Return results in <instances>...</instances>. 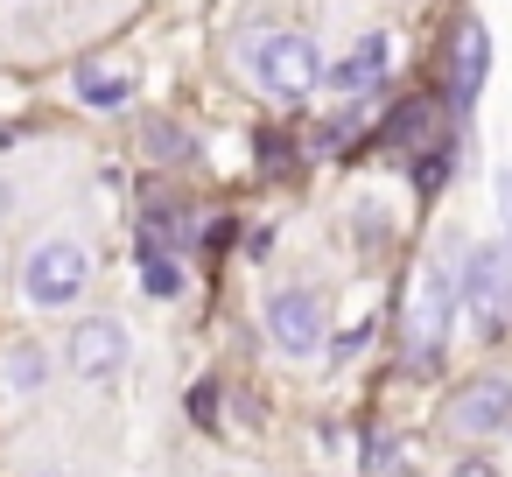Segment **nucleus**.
<instances>
[{
	"instance_id": "nucleus-1",
	"label": "nucleus",
	"mask_w": 512,
	"mask_h": 477,
	"mask_svg": "<svg viewBox=\"0 0 512 477\" xmlns=\"http://www.w3.org/2000/svg\"><path fill=\"white\" fill-rule=\"evenodd\" d=\"M456 316H470L477 337L512 330V239H470L456 274Z\"/></svg>"
},
{
	"instance_id": "nucleus-2",
	"label": "nucleus",
	"mask_w": 512,
	"mask_h": 477,
	"mask_svg": "<svg viewBox=\"0 0 512 477\" xmlns=\"http://www.w3.org/2000/svg\"><path fill=\"white\" fill-rule=\"evenodd\" d=\"M92 288V246L78 232H43L29 253H22V302L29 309H78Z\"/></svg>"
},
{
	"instance_id": "nucleus-3",
	"label": "nucleus",
	"mask_w": 512,
	"mask_h": 477,
	"mask_svg": "<svg viewBox=\"0 0 512 477\" xmlns=\"http://www.w3.org/2000/svg\"><path fill=\"white\" fill-rule=\"evenodd\" d=\"M449 337H456V274H449L442 260H428V267H414V281H407L400 344H407L414 365H435Z\"/></svg>"
},
{
	"instance_id": "nucleus-4",
	"label": "nucleus",
	"mask_w": 512,
	"mask_h": 477,
	"mask_svg": "<svg viewBox=\"0 0 512 477\" xmlns=\"http://www.w3.org/2000/svg\"><path fill=\"white\" fill-rule=\"evenodd\" d=\"M127 358H134V337H127L120 316H78V323L64 330V344H57V365H64L71 386H85V393H113V386L127 379Z\"/></svg>"
},
{
	"instance_id": "nucleus-5",
	"label": "nucleus",
	"mask_w": 512,
	"mask_h": 477,
	"mask_svg": "<svg viewBox=\"0 0 512 477\" xmlns=\"http://www.w3.org/2000/svg\"><path fill=\"white\" fill-rule=\"evenodd\" d=\"M267 344L295 365H309L323 344H330V295L316 281H288L267 295Z\"/></svg>"
},
{
	"instance_id": "nucleus-6",
	"label": "nucleus",
	"mask_w": 512,
	"mask_h": 477,
	"mask_svg": "<svg viewBox=\"0 0 512 477\" xmlns=\"http://www.w3.org/2000/svg\"><path fill=\"white\" fill-rule=\"evenodd\" d=\"M442 442H491V435H505L512 428V379L505 372H477V379H463L449 400H442Z\"/></svg>"
},
{
	"instance_id": "nucleus-7",
	"label": "nucleus",
	"mask_w": 512,
	"mask_h": 477,
	"mask_svg": "<svg viewBox=\"0 0 512 477\" xmlns=\"http://www.w3.org/2000/svg\"><path fill=\"white\" fill-rule=\"evenodd\" d=\"M246 71H253L274 99H309V92L323 85V50H316V36H302V29H274V36H260V43L246 50Z\"/></svg>"
},
{
	"instance_id": "nucleus-8",
	"label": "nucleus",
	"mask_w": 512,
	"mask_h": 477,
	"mask_svg": "<svg viewBox=\"0 0 512 477\" xmlns=\"http://www.w3.org/2000/svg\"><path fill=\"white\" fill-rule=\"evenodd\" d=\"M386 64H393V43H386V36H358L337 64H323V85H330L337 99H358V92H372V85L386 78Z\"/></svg>"
},
{
	"instance_id": "nucleus-9",
	"label": "nucleus",
	"mask_w": 512,
	"mask_h": 477,
	"mask_svg": "<svg viewBox=\"0 0 512 477\" xmlns=\"http://www.w3.org/2000/svg\"><path fill=\"white\" fill-rule=\"evenodd\" d=\"M484 71H491V36H484V22H463V29H456V57H449V92H456V106H470V99L484 92Z\"/></svg>"
},
{
	"instance_id": "nucleus-10",
	"label": "nucleus",
	"mask_w": 512,
	"mask_h": 477,
	"mask_svg": "<svg viewBox=\"0 0 512 477\" xmlns=\"http://www.w3.org/2000/svg\"><path fill=\"white\" fill-rule=\"evenodd\" d=\"M134 85H141L134 64H78V99L99 106V113H120L134 99Z\"/></svg>"
},
{
	"instance_id": "nucleus-11",
	"label": "nucleus",
	"mask_w": 512,
	"mask_h": 477,
	"mask_svg": "<svg viewBox=\"0 0 512 477\" xmlns=\"http://www.w3.org/2000/svg\"><path fill=\"white\" fill-rule=\"evenodd\" d=\"M0 386H8L15 400H36L43 386H50V351L43 344H8V351H0Z\"/></svg>"
},
{
	"instance_id": "nucleus-12",
	"label": "nucleus",
	"mask_w": 512,
	"mask_h": 477,
	"mask_svg": "<svg viewBox=\"0 0 512 477\" xmlns=\"http://www.w3.org/2000/svg\"><path fill=\"white\" fill-rule=\"evenodd\" d=\"M141 288H148V295H176V288H183V267H176L169 253H148V260H141Z\"/></svg>"
},
{
	"instance_id": "nucleus-13",
	"label": "nucleus",
	"mask_w": 512,
	"mask_h": 477,
	"mask_svg": "<svg viewBox=\"0 0 512 477\" xmlns=\"http://www.w3.org/2000/svg\"><path fill=\"white\" fill-rule=\"evenodd\" d=\"M449 477H498V463H491V456H477V449H463V456L449 463Z\"/></svg>"
},
{
	"instance_id": "nucleus-14",
	"label": "nucleus",
	"mask_w": 512,
	"mask_h": 477,
	"mask_svg": "<svg viewBox=\"0 0 512 477\" xmlns=\"http://www.w3.org/2000/svg\"><path fill=\"white\" fill-rule=\"evenodd\" d=\"M36 477H71V470H36Z\"/></svg>"
},
{
	"instance_id": "nucleus-15",
	"label": "nucleus",
	"mask_w": 512,
	"mask_h": 477,
	"mask_svg": "<svg viewBox=\"0 0 512 477\" xmlns=\"http://www.w3.org/2000/svg\"><path fill=\"white\" fill-rule=\"evenodd\" d=\"M505 435H512V428H505Z\"/></svg>"
}]
</instances>
